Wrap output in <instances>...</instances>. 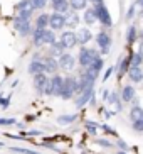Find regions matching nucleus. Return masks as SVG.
I'll return each instance as SVG.
<instances>
[{
  "label": "nucleus",
  "mask_w": 143,
  "mask_h": 154,
  "mask_svg": "<svg viewBox=\"0 0 143 154\" xmlns=\"http://www.w3.org/2000/svg\"><path fill=\"white\" fill-rule=\"evenodd\" d=\"M98 56H101V54H99L96 49H91L88 46H83L81 51H79V56H77V63H79L83 68H88Z\"/></svg>",
  "instance_id": "obj_1"
},
{
  "label": "nucleus",
  "mask_w": 143,
  "mask_h": 154,
  "mask_svg": "<svg viewBox=\"0 0 143 154\" xmlns=\"http://www.w3.org/2000/svg\"><path fill=\"white\" fill-rule=\"evenodd\" d=\"M77 88H79V82H77L76 78H72V76L64 78V86H63V91H61V98H64V100L72 98L74 93L77 91Z\"/></svg>",
  "instance_id": "obj_2"
},
{
  "label": "nucleus",
  "mask_w": 143,
  "mask_h": 154,
  "mask_svg": "<svg viewBox=\"0 0 143 154\" xmlns=\"http://www.w3.org/2000/svg\"><path fill=\"white\" fill-rule=\"evenodd\" d=\"M94 12H96V17H98V22H101V26L103 27H111V15H109V10L106 9V5H104V2H101V4H96L94 5Z\"/></svg>",
  "instance_id": "obj_3"
},
{
  "label": "nucleus",
  "mask_w": 143,
  "mask_h": 154,
  "mask_svg": "<svg viewBox=\"0 0 143 154\" xmlns=\"http://www.w3.org/2000/svg\"><path fill=\"white\" fill-rule=\"evenodd\" d=\"M94 41L98 44L99 51H101V54H108L109 49H111V36L108 34L106 31H99L94 37Z\"/></svg>",
  "instance_id": "obj_4"
},
{
  "label": "nucleus",
  "mask_w": 143,
  "mask_h": 154,
  "mask_svg": "<svg viewBox=\"0 0 143 154\" xmlns=\"http://www.w3.org/2000/svg\"><path fill=\"white\" fill-rule=\"evenodd\" d=\"M103 63H104L103 58H101V56H98V58L94 59V61L89 64V66H88V68H84V73L91 78V80H96V78L99 76L101 69H103Z\"/></svg>",
  "instance_id": "obj_5"
},
{
  "label": "nucleus",
  "mask_w": 143,
  "mask_h": 154,
  "mask_svg": "<svg viewBox=\"0 0 143 154\" xmlns=\"http://www.w3.org/2000/svg\"><path fill=\"white\" fill-rule=\"evenodd\" d=\"M27 71L31 73L32 76L39 75V73H45V64H44V59H40V54H34L32 61L27 66Z\"/></svg>",
  "instance_id": "obj_6"
},
{
  "label": "nucleus",
  "mask_w": 143,
  "mask_h": 154,
  "mask_svg": "<svg viewBox=\"0 0 143 154\" xmlns=\"http://www.w3.org/2000/svg\"><path fill=\"white\" fill-rule=\"evenodd\" d=\"M49 27L52 31H61V29L66 27V14H59V12H52L51 14V22H49Z\"/></svg>",
  "instance_id": "obj_7"
},
{
  "label": "nucleus",
  "mask_w": 143,
  "mask_h": 154,
  "mask_svg": "<svg viewBox=\"0 0 143 154\" xmlns=\"http://www.w3.org/2000/svg\"><path fill=\"white\" fill-rule=\"evenodd\" d=\"M13 29H15L17 34H20V36H29V34L32 36V31H34L31 20H19L17 17L13 19Z\"/></svg>",
  "instance_id": "obj_8"
},
{
  "label": "nucleus",
  "mask_w": 143,
  "mask_h": 154,
  "mask_svg": "<svg viewBox=\"0 0 143 154\" xmlns=\"http://www.w3.org/2000/svg\"><path fill=\"white\" fill-rule=\"evenodd\" d=\"M61 42L64 44L66 49H72L76 44H79L77 42V34L74 31H63V34H61Z\"/></svg>",
  "instance_id": "obj_9"
},
{
  "label": "nucleus",
  "mask_w": 143,
  "mask_h": 154,
  "mask_svg": "<svg viewBox=\"0 0 143 154\" xmlns=\"http://www.w3.org/2000/svg\"><path fill=\"white\" fill-rule=\"evenodd\" d=\"M59 66L63 69H66V71H72L74 69V64H76V59H74V56L71 54V53H64V54L59 56Z\"/></svg>",
  "instance_id": "obj_10"
},
{
  "label": "nucleus",
  "mask_w": 143,
  "mask_h": 154,
  "mask_svg": "<svg viewBox=\"0 0 143 154\" xmlns=\"http://www.w3.org/2000/svg\"><path fill=\"white\" fill-rule=\"evenodd\" d=\"M51 86H52V97H59L61 98V91H63V86H64V76L56 73L51 78Z\"/></svg>",
  "instance_id": "obj_11"
},
{
  "label": "nucleus",
  "mask_w": 143,
  "mask_h": 154,
  "mask_svg": "<svg viewBox=\"0 0 143 154\" xmlns=\"http://www.w3.org/2000/svg\"><path fill=\"white\" fill-rule=\"evenodd\" d=\"M51 78H47V75L45 73H39V75H34V88H36L39 93H44L45 86H47V83H49Z\"/></svg>",
  "instance_id": "obj_12"
},
{
  "label": "nucleus",
  "mask_w": 143,
  "mask_h": 154,
  "mask_svg": "<svg viewBox=\"0 0 143 154\" xmlns=\"http://www.w3.org/2000/svg\"><path fill=\"white\" fill-rule=\"evenodd\" d=\"M76 34H77V42L81 46H88V42H91V39H93V34L88 27H79Z\"/></svg>",
  "instance_id": "obj_13"
},
{
  "label": "nucleus",
  "mask_w": 143,
  "mask_h": 154,
  "mask_svg": "<svg viewBox=\"0 0 143 154\" xmlns=\"http://www.w3.org/2000/svg\"><path fill=\"white\" fill-rule=\"evenodd\" d=\"M44 64H45V73H52V75H56L57 69L61 68V66H59V59L54 58V56H45Z\"/></svg>",
  "instance_id": "obj_14"
},
{
  "label": "nucleus",
  "mask_w": 143,
  "mask_h": 154,
  "mask_svg": "<svg viewBox=\"0 0 143 154\" xmlns=\"http://www.w3.org/2000/svg\"><path fill=\"white\" fill-rule=\"evenodd\" d=\"M93 97H94V88H86L84 91H81V95L76 98V107H84Z\"/></svg>",
  "instance_id": "obj_15"
},
{
  "label": "nucleus",
  "mask_w": 143,
  "mask_h": 154,
  "mask_svg": "<svg viewBox=\"0 0 143 154\" xmlns=\"http://www.w3.org/2000/svg\"><path fill=\"white\" fill-rule=\"evenodd\" d=\"M128 76L133 83H142L143 82V69L142 66H131L128 69Z\"/></svg>",
  "instance_id": "obj_16"
},
{
  "label": "nucleus",
  "mask_w": 143,
  "mask_h": 154,
  "mask_svg": "<svg viewBox=\"0 0 143 154\" xmlns=\"http://www.w3.org/2000/svg\"><path fill=\"white\" fill-rule=\"evenodd\" d=\"M71 9V5H69V0H56L52 2V10L54 12H59V14H67Z\"/></svg>",
  "instance_id": "obj_17"
},
{
  "label": "nucleus",
  "mask_w": 143,
  "mask_h": 154,
  "mask_svg": "<svg viewBox=\"0 0 143 154\" xmlns=\"http://www.w3.org/2000/svg\"><path fill=\"white\" fill-rule=\"evenodd\" d=\"M66 53V48H64V44L61 41H56L54 44L49 46V56H54V58H59L61 54H64Z\"/></svg>",
  "instance_id": "obj_18"
},
{
  "label": "nucleus",
  "mask_w": 143,
  "mask_h": 154,
  "mask_svg": "<svg viewBox=\"0 0 143 154\" xmlns=\"http://www.w3.org/2000/svg\"><path fill=\"white\" fill-rule=\"evenodd\" d=\"M79 20L81 17L72 10V12H69V14H66V27L69 29H77V26H79Z\"/></svg>",
  "instance_id": "obj_19"
},
{
  "label": "nucleus",
  "mask_w": 143,
  "mask_h": 154,
  "mask_svg": "<svg viewBox=\"0 0 143 154\" xmlns=\"http://www.w3.org/2000/svg\"><path fill=\"white\" fill-rule=\"evenodd\" d=\"M17 10L19 12H24V14H34V4H32V0H20L17 4Z\"/></svg>",
  "instance_id": "obj_20"
},
{
  "label": "nucleus",
  "mask_w": 143,
  "mask_h": 154,
  "mask_svg": "<svg viewBox=\"0 0 143 154\" xmlns=\"http://www.w3.org/2000/svg\"><path fill=\"white\" fill-rule=\"evenodd\" d=\"M32 42L36 48H40V46H44V29H39L36 27L32 31Z\"/></svg>",
  "instance_id": "obj_21"
},
{
  "label": "nucleus",
  "mask_w": 143,
  "mask_h": 154,
  "mask_svg": "<svg viewBox=\"0 0 143 154\" xmlns=\"http://www.w3.org/2000/svg\"><path fill=\"white\" fill-rule=\"evenodd\" d=\"M130 68H131V56H126V58H123V59H121V61H120V64L116 66L118 75H120V76L126 75Z\"/></svg>",
  "instance_id": "obj_22"
},
{
  "label": "nucleus",
  "mask_w": 143,
  "mask_h": 154,
  "mask_svg": "<svg viewBox=\"0 0 143 154\" xmlns=\"http://www.w3.org/2000/svg\"><path fill=\"white\" fill-rule=\"evenodd\" d=\"M49 22H51V14L42 12V14H39L36 17V27H39V29H47Z\"/></svg>",
  "instance_id": "obj_23"
},
{
  "label": "nucleus",
  "mask_w": 143,
  "mask_h": 154,
  "mask_svg": "<svg viewBox=\"0 0 143 154\" xmlns=\"http://www.w3.org/2000/svg\"><path fill=\"white\" fill-rule=\"evenodd\" d=\"M120 97H121V102H131L135 98V88L131 85H125Z\"/></svg>",
  "instance_id": "obj_24"
},
{
  "label": "nucleus",
  "mask_w": 143,
  "mask_h": 154,
  "mask_svg": "<svg viewBox=\"0 0 143 154\" xmlns=\"http://www.w3.org/2000/svg\"><path fill=\"white\" fill-rule=\"evenodd\" d=\"M83 20H84L88 26H93L94 22H98V17H96L94 9H86L84 10V15H83Z\"/></svg>",
  "instance_id": "obj_25"
},
{
  "label": "nucleus",
  "mask_w": 143,
  "mask_h": 154,
  "mask_svg": "<svg viewBox=\"0 0 143 154\" xmlns=\"http://www.w3.org/2000/svg\"><path fill=\"white\" fill-rule=\"evenodd\" d=\"M136 39H138V31H136V27H128V31H126V42H128V46L135 44L136 42Z\"/></svg>",
  "instance_id": "obj_26"
},
{
  "label": "nucleus",
  "mask_w": 143,
  "mask_h": 154,
  "mask_svg": "<svg viewBox=\"0 0 143 154\" xmlns=\"http://www.w3.org/2000/svg\"><path fill=\"white\" fill-rule=\"evenodd\" d=\"M56 41H57L56 31H52V29H44V44L51 46V44H54Z\"/></svg>",
  "instance_id": "obj_27"
},
{
  "label": "nucleus",
  "mask_w": 143,
  "mask_h": 154,
  "mask_svg": "<svg viewBox=\"0 0 143 154\" xmlns=\"http://www.w3.org/2000/svg\"><path fill=\"white\" fill-rule=\"evenodd\" d=\"M69 5L74 12L76 10H86L88 9V0H69Z\"/></svg>",
  "instance_id": "obj_28"
},
{
  "label": "nucleus",
  "mask_w": 143,
  "mask_h": 154,
  "mask_svg": "<svg viewBox=\"0 0 143 154\" xmlns=\"http://www.w3.org/2000/svg\"><path fill=\"white\" fill-rule=\"evenodd\" d=\"M108 102H109L111 105H115V107H116V112H120V110H121V97L118 95L116 91L109 93V97H108Z\"/></svg>",
  "instance_id": "obj_29"
},
{
  "label": "nucleus",
  "mask_w": 143,
  "mask_h": 154,
  "mask_svg": "<svg viewBox=\"0 0 143 154\" xmlns=\"http://www.w3.org/2000/svg\"><path fill=\"white\" fill-rule=\"evenodd\" d=\"M130 119H131V122H136V120H142L143 119V109L142 107H133V109L130 110Z\"/></svg>",
  "instance_id": "obj_30"
},
{
  "label": "nucleus",
  "mask_w": 143,
  "mask_h": 154,
  "mask_svg": "<svg viewBox=\"0 0 143 154\" xmlns=\"http://www.w3.org/2000/svg\"><path fill=\"white\" fill-rule=\"evenodd\" d=\"M77 119V115L74 113V115H61V117L57 119L59 124H63V125H66V124H72L74 120Z\"/></svg>",
  "instance_id": "obj_31"
},
{
  "label": "nucleus",
  "mask_w": 143,
  "mask_h": 154,
  "mask_svg": "<svg viewBox=\"0 0 143 154\" xmlns=\"http://www.w3.org/2000/svg\"><path fill=\"white\" fill-rule=\"evenodd\" d=\"M101 125V124H96V122H86V131L89 132L91 136H96V134H98V127Z\"/></svg>",
  "instance_id": "obj_32"
},
{
  "label": "nucleus",
  "mask_w": 143,
  "mask_h": 154,
  "mask_svg": "<svg viewBox=\"0 0 143 154\" xmlns=\"http://www.w3.org/2000/svg\"><path fill=\"white\" fill-rule=\"evenodd\" d=\"M130 56H131V66H142L143 64V56L140 53H135V54Z\"/></svg>",
  "instance_id": "obj_33"
},
{
  "label": "nucleus",
  "mask_w": 143,
  "mask_h": 154,
  "mask_svg": "<svg viewBox=\"0 0 143 154\" xmlns=\"http://www.w3.org/2000/svg\"><path fill=\"white\" fill-rule=\"evenodd\" d=\"M47 2H49V0H32V4H34L36 10H42L45 5H47Z\"/></svg>",
  "instance_id": "obj_34"
},
{
  "label": "nucleus",
  "mask_w": 143,
  "mask_h": 154,
  "mask_svg": "<svg viewBox=\"0 0 143 154\" xmlns=\"http://www.w3.org/2000/svg\"><path fill=\"white\" fill-rule=\"evenodd\" d=\"M136 7H138V5H136V4L133 2V4H131V7L128 9V12H126V20H130V19H133V17H135V12H136Z\"/></svg>",
  "instance_id": "obj_35"
},
{
  "label": "nucleus",
  "mask_w": 143,
  "mask_h": 154,
  "mask_svg": "<svg viewBox=\"0 0 143 154\" xmlns=\"http://www.w3.org/2000/svg\"><path fill=\"white\" fill-rule=\"evenodd\" d=\"M13 152H19V154H40L37 151H29V149H24V147H12Z\"/></svg>",
  "instance_id": "obj_36"
},
{
  "label": "nucleus",
  "mask_w": 143,
  "mask_h": 154,
  "mask_svg": "<svg viewBox=\"0 0 143 154\" xmlns=\"http://www.w3.org/2000/svg\"><path fill=\"white\" fill-rule=\"evenodd\" d=\"M133 131L135 132H143V119H142V120L133 122Z\"/></svg>",
  "instance_id": "obj_37"
},
{
  "label": "nucleus",
  "mask_w": 143,
  "mask_h": 154,
  "mask_svg": "<svg viewBox=\"0 0 143 154\" xmlns=\"http://www.w3.org/2000/svg\"><path fill=\"white\" fill-rule=\"evenodd\" d=\"M13 124H17L15 119H0V125H13Z\"/></svg>",
  "instance_id": "obj_38"
},
{
  "label": "nucleus",
  "mask_w": 143,
  "mask_h": 154,
  "mask_svg": "<svg viewBox=\"0 0 143 154\" xmlns=\"http://www.w3.org/2000/svg\"><path fill=\"white\" fill-rule=\"evenodd\" d=\"M96 142H98L99 146H103V147H111V142L109 140H106V139H96Z\"/></svg>",
  "instance_id": "obj_39"
},
{
  "label": "nucleus",
  "mask_w": 143,
  "mask_h": 154,
  "mask_svg": "<svg viewBox=\"0 0 143 154\" xmlns=\"http://www.w3.org/2000/svg\"><path fill=\"white\" fill-rule=\"evenodd\" d=\"M116 144H118V146H120V147H121V151H126V152H128V144H126L125 140L118 139V140H116Z\"/></svg>",
  "instance_id": "obj_40"
},
{
  "label": "nucleus",
  "mask_w": 143,
  "mask_h": 154,
  "mask_svg": "<svg viewBox=\"0 0 143 154\" xmlns=\"http://www.w3.org/2000/svg\"><path fill=\"white\" fill-rule=\"evenodd\" d=\"M115 69H116V68H115V66H109V68H108V69H106V73H104V82H106L108 78L111 76V73H113V71H115Z\"/></svg>",
  "instance_id": "obj_41"
},
{
  "label": "nucleus",
  "mask_w": 143,
  "mask_h": 154,
  "mask_svg": "<svg viewBox=\"0 0 143 154\" xmlns=\"http://www.w3.org/2000/svg\"><path fill=\"white\" fill-rule=\"evenodd\" d=\"M0 105H2L4 109H7V107L10 105V98L9 97H7V98H0Z\"/></svg>",
  "instance_id": "obj_42"
},
{
  "label": "nucleus",
  "mask_w": 143,
  "mask_h": 154,
  "mask_svg": "<svg viewBox=\"0 0 143 154\" xmlns=\"http://www.w3.org/2000/svg\"><path fill=\"white\" fill-rule=\"evenodd\" d=\"M40 134H42L40 131H29L27 132V136H40Z\"/></svg>",
  "instance_id": "obj_43"
},
{
  "label": "nucleus",
  "mask_w": 143,
  "mask_h": 154,
  "mask_svg": "<svg viewBox=\"0 0 143 154\" xmlns=\"http://www.w3.org/2000/svg\"><path fill=\"white\" fill-rule=\"evenodd\" d=\"M44 146H47V147H49V149H52V151H59L56 146H54V144H49V142H44Z\"/></svg>",
  "instance_id": "obj_44"
},
{
  "label": "nucleus",
  "mask_w": 143,
  "mask_h": 154,
  "mask_svg": "<svg viewBox=\"0 0 143 154\" xmlns=\"http://www.w3.org/2000/svg\"><path fill=\"white\" fill-rule=\"evenodd\" d=\"M138 53H140V54L143 56V41L140 42V46H138Z\"/></svg>",
  "instance_id": "obj_45"
},
{
  "label": "nucleus",
  "mask_w": 143,
  "mask_h": 154,
  "mask_svg": "<svg viewBox=\"0 0 143 154\" xmlns=\"http://www.w3.org/2000/svg\"><path fill=\"white\" fill-rule=\"evenodd\" d=\"M88 2H93V4L96 5V4H101V2H103V0H88Z\"/></svg>",
  "instance_id": "obj_46"
},
{
  "label": "nucleus",
  "mask_w": 143,
  "mask_h": 154,
  "mask_svg": "<svg viewBox=\"0 0 143 154\" xmlns=\"http://www.w3.org/2000/svg\"><path fill=\"white\" fill-rule=\"evenodd\" d=\"M138 39H140V41H143V31L138 32Z\"/></svg>",
  "instance_id": "obj_47"
},
{
  "label": "nucleus",
  "mask_w": 143,
  "mask_h": 154,
  "mask_svg": "<svg viewBox=\"0 0 143 154\" xmlns=\"http://www.w3.org/2000/svg\"><path fill=\"white\" fill-rule=\"evenodd\" d=\"M116 154H126V151H120V152H116Z\"/></svg>",
  "instance_id": "obj_48"
},
{
  "label": "nucleus",
  "mask_w": 143,
  "mask_h": 154,
  "mask_svg": "<svg viewBox=\"0 0 143 154\" xmlns=\"http://www.w3.org/2000/svg\"><path fill=\"white\" fill-rule=\"evenodd\" d=\"M0 147H4V144H2V142H0Z\"/></svg>",
  "instance_id": "obj_49"
},
{
  "label": "nucleus",
  "mask_w": 143,
  "mask_h": 154,
  "mask_svg": "<svg viewBox=\"0 0 143 154\" xmlns=\"http://www.w3.org/2000/svg\"><path fill=\"white\" fill-rule=\"evenodd\" d=\"M51 2H56V0H51Z\"/></svg>",
  "instance_id": "obj_50"
},
{
  "label": "nucleus",
  "mask_w": 143,
  "mask_h": 154,
  "mask_svg": "<svg viewBox=\"0 0 143 154\" xmlns=\"http://www.w3.org/2000/svg\"><path fill=\"white\" fill-rule=\"evenodd\" d=\"M83 154H86V152H83Z\"/></svg>",
  "instance_id": "obj_51"
}]
</instances>
